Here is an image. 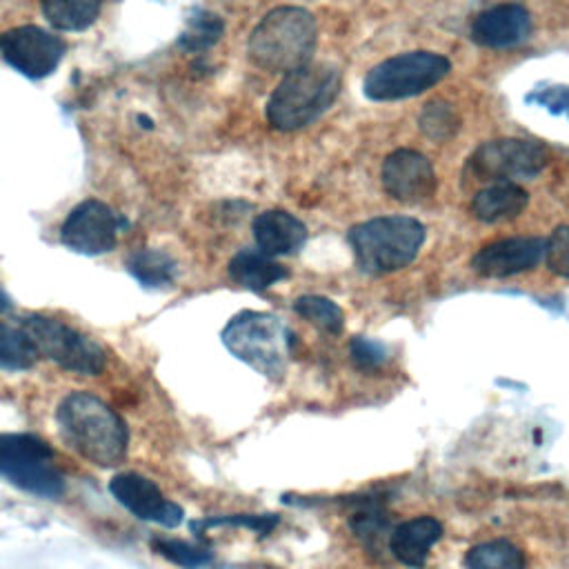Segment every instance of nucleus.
<instances>
[{"label": "nucleus", "mask_w": 569, "mask_h": 569, "mask_svg": "<svg viewBox=\"0 0 569 569\" xmlns=\"http://www.w3.org/2000/svg\"><path fill=\"white\" fill-rule=\"evenodd\" d=\"M56 425L80 458L98 467H116L127 458L129 429L124 418L91 391L67 393L56 409Z\"/></svg>", "instance_id": "1"}, {"label": "nucleus", "mask_w": 569, "mask_h": 569, "mask_svg": "<svg viewBox=\"0 0 569 569\" xmlns=\"http://www.w3.org/2000/svg\"><path fill=\"white\" fill-rule=\"evenodd\" d=\"M318 24L302 7L271 9L249 36V58L269 73H289L305 67L316 49Z\"/></svg>", "instance_id": "2"}, {"label": "nucleus", "mask_w": 569, "mask_h": 569, "mask_svg": "<svg viewBox=\"0 0 569 569\" xmlns=\"http://www.w3.org/2000/svg\"><path fill=\"white\" fill-rule=\"evenodd\" d=\"M340 93V71L307 62L289 71L267 102V120L278 131H293L318 120Z\"/></svg>", "instance_id": "3"}, {"label": "nucleus", "mask_w": 569, "mask_h": 569, "mask_svg": "<svg viewBox=\"0 0 569 569\" xmlns=\"http://www.w3.org/2000/svg\"><path fill=\"white\" fill-rule=\"evenodd\" d=\"M365 273L382 276L411 264L425 242V224L411 216H380L353 224L347 233Z\"/></svg>", "instance_id": "4"}, {"label": "nucleus", "mask_w": 569, "mask_h": 569, "mask_svg": "<svg viewBox=\"0 0 569 569\" xmlns=\"http://www.w3.org/2000/svg\"><path fill=\"white\" fill-rule=\"evenodd\" d=\"M222 345L258 373L280 380L291 351V331L267 311H240L220 333Z\"/></svg>", "instance_id": "5"}, {"label": "nucleus", "mask_w": 569, "mask_h": 569, "mask_svg": "<svg viewBox=\"0 0 569 569\" xmlns=\"http://www.w3.org/2000/svg\"><path fill=\"white\" fill-rule=\"evenodd\" d=\"M0 480L44 500L60 498L67 489L53 447L27 431L0 433Z\"/></svg>", "instance_id": "6"}, {"label": "nucleus", "mask_w": 569, "mask_h": 569, "mask_svg": "<svg viewBox=\"0 0 569 569\" xmlns=\"http://www.w3.org/2000/svg\"><path fill=\"white\" fill-rule=\"evenodd\" d=\"M20 327L33 342L38 356H44L60 369L78 376H100L104 371V349L64 320L44 313H29L22 318Z\"/></svg>", "instance_id": "7"}, {"label": "nucleus", "mask_w": 569, "mask_h": 569, "mask_svg": "<svg viewBox=\"0 0 569 569\" xmlns=\"http://www.w3.org/2000/svg\"><path fill=\"white\" fill-rule=\"evenodd\" d=\"M451 62L433 51H407L378 62L365 78L362 91L378 102L413 98L438 84Z\"/></svg>", "instance_id": "8"}, {"label": "nucleus", "mask_w": 569, "mask_h": 569, "mask_svg": "<svg viewBox=\"0 0 569 569\" xmlns=\"http://www.w3.org/2000/svg\"><path fill=\"white\" fill-rule=\"evenodd\" d=\"M549 162V151L540 142L522 138H500L482 142L467 160V176L476 182H511L536 178Z\"/></svg>", "instance_id": "9"}, {"label": "nucleus", "mask_w": 569, "mask_h": 569, "mask_svg": "<svg viewBox=\"0 0 569 569\" xmlns=\"http://www.w3.org/2000/svg\"><path fill=\"white\" fill-rule=\"evenodd\" d=\"M64 40L42 27L22 24L0 36L2 58L22 76L31 80L47 78L56 71L64 56Z\"/></svg>", "instance_id": "10"}, {"label": "nucleus", "mask_w": 569, "mask_h": 569, "mask_svg": "<svg viewBox=\"0 0 569 569\" xmlns=\"http://www.w3.org/2000/svg\"><path fill=\"white\" fill-rule=\"evenodd\" d=\"M122 218L102 200H82L60 227V240L67 249L82 256H100L116 247Z\"/></svg>", "instance_id": "11"}, {"label": "nucleus", "mask_w": 569, "mask_h": 569, "mask_svg": "<svg viewBox=\"0 0 569 569\" xmlns=\"http://www.w3.org/2000/svg\"><path fill=\"white\" fill-rule=\"evenodd\" d=\"M109 491L118 505H122L138 520L173 529L184 520V509L169 500L162 489L147 476L136 471L116 473L109 480Z\"/></svg>", "instance_id": "12"}, {"label": "nucleus", "mask_w": 569, "mask_h": 569, "mask_svg": "<svg viewBox=\"0 0 569 569\" xmlns=\"http://www.w3.org/2000/svg\"><path fill=\"white\" fill-rule=\"evenodd\" d=\"M382 189L398 202L416 204L436 193V171L431 162L413 149L391 151L380 169Z\"/></svg>", "instance_id": "13"}, {"label": "nucleus", "mask_w": 569, "mask_h": 569, "mask_svg": "<svg viewBox=\"0 0 569 569\" xmlns=\"http://www.w3.org/2000/svg\"><path fill=\"white\" fill-rule=\"evenodd\" d=\"M545 256V240L536 236L502 238L485 244L471 258V269L485 278H509L531 271Z\"/></svg>", "instance_id": "14"}, {"label": "nucleus", "mask_w": 569, "mask_h": 569, "mask_svg": "<svg viewBox=\"0 0 569 569\" xmlns=\"http://www.w3.org/2000/svg\"><path fill=\"white\" fill-rule=\"evenodd\" d=\"M531 16L518 2L496 4L478 13L471 22V38L487 49H507L527 40Z\"/></svg>", "instance_id": "15"}, {"label": "nucleus", "mask_w": 569, "mask_h": 569, "mask_svg": "<svg viewBox=\"0 0 569 569\" xmlns=\"http://www.w3.org/2000/svg\"><path fill=\"white\" fill-rule=\"evenodd\" d=\"M253 240L258 251L276 258L296 253L307 242V227L282 209H269L253 220Z\"/></svg>", "instance_id": "16"}, {"label": "nucleus", "mask_w": 569, "mask_h": 569, "mask_svg": "<svg viewBox=\"0 0 569 569\" xmlns=\"http://www.w3.org/2000/svg\"><path fill=\"white\" fill-rule=\"evenodd\" d=\"M442 538V522L433 516H418L400 522L389 533V551L396 560L411 569H420L427 562L429 549Z\"/></svg>", "instance_id": "17"}, {"label": "nucleus", "mask_w": 569, "mask_h": 569, "mask_svg": "<svg viewBox=\"0 0 569 569\" xmlns=\"http://www.w3.org/2000/svg\"><path fill=\"white\" fill-rule=\"evenodd\" d=\"M529 202V193L513 182H493L471 198V213L482 222H507L518 218Z\"/></svg>", "instance_id": "18"}, {"label": "nucleus", "mask_w": 569, "mask_h": 569, "mask_svg": "<svg viewBox=\"0 0 569 569\" xmlns=\"http://www.w3.org/2000/svg\"><path fill=\"white\" fill-rule=\"evenodd\" d=\"M229 276L249 291H264L289 276L287 267L271 256L253 249H242L229 260Z\"/></svg>", "instance_id": "19"}, {"label": "nucleus", "mask_w": 569, "mask_h": 569, "mask_svg": "<svg viewBox=\"0 0 569 569\" xmlns=\"http://www.w3.org/2000/svg\"><path fill=\"white\" fill-rule=\"evenodd\" d=\"M127 271L144 287L160 289L169 287L178 276V262L162 249L144 247L127 258Z\"/></svg>", "instance_id": "20"}, {"label": "nucleus", "mask_w": 569, "mask_h": 569, "mask_svg": "<svg viewBox=\"0 0 569 569\" xmlns=\"http://www.w3.org/2000/svg\"><path fill=\"white\" fill-rule=\"evenodd\" d=\"M102 0H42V13L60 31H82L96 22Z\"/></svg>", "instance_id": "21"}, {"label": "nucleus", "mask_w": 569, "mask_h": 569, "mask_svg": "<svg viewBox=\"0 0 569 569\" xmlns=\"http://www.w3.org/2000/svg\"><path fill=\"white\" fill-rule=\"evenodd\" d=\"M467 569H525V553L511 540L496 538L473 545L465 556Z\"/></svg>", "instance_id": "22"}, {"label": "nucleus", "mask_w": 569, "mask_h": 569, "mask_svg": "<svg viewBox=\"0 0 569 569\" xmlns=\"http://www.w3.org/2000/svg\"><path fill=\"white\" fill-rule=\"evenodd\" d=\"M224 31V22L220 16L207 9H191L184 18V27L178 36V44L184 51L198 53L213 47Z\"/></svg>", "instance_id": "23"}, {"label": "nucleus", "mask_w": 569, "mask_h": 569, "mask_svg": "<svg viewBox=\"0 0 569 569\" xmlns=\"http://www.w3.org/2000/svg\"><path fill=\"white\" fill-rule=\"evenodd\" d=\"M38 351L22 327L0 320V371H27L36 365Z\"/></svg>", "instance_id": "24"}, {"label": "nucleus", "mask_w": 569, "mask_h": 569, "mask_svg": "<svg viewBox=\"0 0 569 569\" xmlns=\"http://www.w3.org/2000/svg\"><path fill=\"white\" fill-rule=\"evenodd\" d=\"M151 547L156 553H160L162 558L182 569H202L213 560V553L204 545L189 542L182 538H153Z\"/></svg>", "instance_id": "25"}, {"label": "nucleus", "mask_w": 569, "mask_h": 569, "mask_svg": "<svg viewBox=\"0 0 569 569\" xmlns=\"http://www.w3.org/2000/svg\"><path fill=\"white\" fill-rule=\"evenodd\" d=\"M418 124L422 133L436 142H445L453 138L460 129V116L447 100H431L425 104Z\"/></svg>", "instance_id": "26"}, {"label": "nucleus", "mask_w": 569, "mask_h": 569, "mask_svg": "<svg viewBox=\"0 0 569 569\" xmlns=\"http://www.w3.org/2000/svg\"><path fill=\"white\" fill-rule=\"evenodd\" d=\"M293 309L298 316H302L305 320H309L311 325L327 333H340L345 327L342 309L325 296H300L293 302Z\"/></svg>", "instance_id": "27"}, {"label": "nucleus", "mask_w": 569, "mask_h": 569, "mask_svg": "<svg viewBox=\"0 0 569 569\" xmlns=\"http://www.w3.org/2000/svg\"><path fill=\"white\" fill-rule=\"evenodd\" d=\"M349 525H351L356 538L369 549H378L382 536L389 531V522L378 505H362L351 516Z\"/></svg>", "instance_id": "28"}, {"label": "nucleus", "mask_w": 569, "mask_h": 569, "mask_svg": "<svg viewBox=\"0 0 569 569\" xmlns=\"http://www.w3.org/2000/svg\"><path fill=\"white\" fill-rule=\"evenodd\" d=\"M222 525H233V527H247L260 536L269 533L278 525V516L264 513V516H253V513H233V516H213V518H202L193 520L191 529L202 536L211 527H222Z\"/></svg>", "instance_id": "29"}, {"label": "nucleus", "mask_w": 569, "mask_h": 569, "mask_svg": "<svg viewBox=\"0 0 569 569\" xmlns=\"http://www.w3.org/2000/svg\"><path fill=\"white\" fill-rule=\"evenodd\" d=\"M542 258L556 276L569 280V224H560L551 231V236L545 240Z\"/></svg>", "instance_id": "30"}, {"label": "nucleus", "mask_w": 569, "mask_h": 569, "mask_svg": "<svg viewBox=\"0 0 569 569\" xmlns=\"http://www.w3.org/2000/svg\"><path fill=\"white\" fill-rule=\"evenodd\" d=\"M349 353H351L353 365L358 369H362V371L380 367L385 362V358H387L385 347L378 340H371V338H365V336H358V338L351 340Z\"/></svg>", "instance_id": "31"}, {"label": "nucleus", "mask_w": 569, "mask_h": 569, "mask_svg": "<svg viewBox=\"0 0 569 569\" xmlns=\"http://www.w3.org/2000/svg\"><path fill=\"white\" fill-rule=\"evenodd\" d=\"M11 309V298L7 296V291L0 287V313L2 311H9Z\"/></svg>", "instance_id": "32"}]
</instances>
